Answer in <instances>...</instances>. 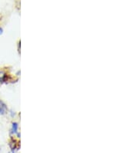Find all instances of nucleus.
Instances as JSON below:
<instances>
[{
    "label": "nucleus",
    "instance_id": "nucleus-4",
    "mask_svg": "<svg viewBox=\"0 0 139 153\" xmlns=\"http://www.w3.org/2000/svg\"><path fill=\"white\" fill-rule=\"evenodd\" d=\"M2 31H3V29H2V28H0V35L2 33Z\"/></svg>",
    "mask_w": 139,
    "mask_h": 153
},
{
    "label": "nucleus",
    "instance_id": "nucleus-2",
    "mask_svg": "<svg viewBox=\"0 0 139 153\" xmlns=\"http://www.w3.org/2000/svg\"><path fill=\"white\" fill-rule=\"evenodd\" d=\"M17 130H18V125L17 123H12V133H16Z\"/></svg>",
    "mask_w": 139,
    "mask_h": 153
},
{
    "label": "nucleus",
    "instance_id": "nucleus-1",
    "mask_svg": "<svg viewBox=\"0 0 139 153\" xmlns=\"http://www.w3.org/2000/svg\"><path fill=\"white\" fill-rule=\"evenodd\" d=\"M6 78H7V75L6 74V73L2 70H0V82L5 81Z\"/></svg>",
    "mask_w": 139,
    "mask_h": 153
},
{
    "label": "nucleus",
    "instance_id": "nucleus-3",
    "mask_svg": "<svg viewBox=\"0 0 139 153\" xmlns=\"http://www.w3.org/2000/svg\"><path fill=\"white\" fill-rule=\"evenodd\" d=\"M0 114H5V109H3V108H1V107H0Z\"/></svg>",
    "mask_w": 139,
    "mask_h": 153
}]
</instances>
